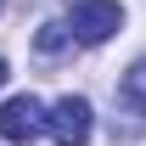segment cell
Returning a JSON list of instances; mask_svg holds the SVG:
<instances>
[{"label": "cell", "mask_w": 146, "mask_h": 146, "mask_svg": "<svg viewBox=\"0 0 146 146\" xmlns=\"http://www.w3.org/2000/svg\"><path fill=\"white\" fill-rule=\"evenodd\" d=\"M118 28H124V6L118 0H73V11H68V34L79 45H101Z\"/></svg>", "instance_id": "cell-1"}, {"label": "cell", "mask_w": 146, "mask_h": 146, "mask_svg": "<svg viewBox=\"0 0 146 146\" xmlns=\"http://www.w3.org/2000/svg\"><path fill=\"white\" fill-rule=\"evenodd\" d=\"M45 129L56 135V146H84L90 129H96V112H90L84 96H62V101L45 112Z\"/></svg>", "instance_id": "cell-2"}, {"label": "cell", "mask_w": 146, "mask_h": 146, "mask_svg": "<svg viewBox=\"0 0 146 146\" xmlns=\"http://www.w3.org/2000/svg\"><path fill=\"white\" fill-rule=\"evenodd\" d=\"M34 135H45V107H39L34 96H11V101L0 107V141L28 146Z\"/></svg>", "instance_id": "cell-3"}, {"label": "cell", "mask_w": 146, "mask_h": 146, "mask_svg": "<svg viewBox=\"0 0 146 146\" xmlns=\"http://www.w3.org/2000/svg\"><path fill=\"white\" fill-rule=\"evenodd\" d=\"M68 45H73V34H68V23H45V28L34 34V51H39V56H62Z\"/></svg>", "instance_id": "cell-4"}, {"label": "cell", "mask_w": 146, "mask_h": 146, "mask_svg": "<svg viewBox=\"0 0 146 146\" xmlns=\"http://www.w3.org/2000/svg\"><path fill=\"white\" fill-rule=\"evenodd\" d=\"M118 96H124V101H135V107H146V56L124 73V79H118Z\"/></svg>", "instance_id": "cell-5"}, {"label": "cell", "mask_w": 146, "mask_h": 146, "mask_svg": "<svg viewBox=\"0 0 146 146\" xmlns=\"http://www.w3.org/2000/svg\"><path fill=\"white\" fill-rule=\"evenodd\" d=\"M0 84H6V62H0Z\"/></svg>", "instance_id": "cell-6"}, {"label": "cell", "mask_w": 146, "mask_h": 146, "mask_svg": "<svg viewBox=\"0 0 146 146\" xmlns=\"http://www.w3.org/2000/svg\"><path fill=\"white\" fill-rule=\"evenodd\" d=\"M0 11H6V0H0Z\"/></svg>", "instance_id": "cell-7"}]
</instances>
